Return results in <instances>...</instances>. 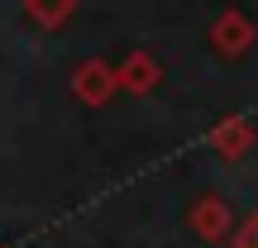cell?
I'll return each instance as SVG.
<instances>
[{"label":"cell","instance_id":"1","mask_svg":"<svg viewBox=\"0 0 258 248\" xmlns=\"http://www.w3.org/2000/svg\"><path fill=\"white\" fill-rule=\"evenodd\" d=\"M186 229H191L201 243H225L234 234V210L225 205V196L206 191V196H196L191 210H186Z\"/></svg>","mask_w":258,"mask_h":248},{"label":"cell","instance_id":"2","mask_svg":"<svg viewBox=\"0 0 258 248\" xmlns=\"http://www.w3.org/2000/svg\"><path fill=\"white\" fill-rule=\"evenodd\" d=\"M253 38H258V24L244 15V10H225V15L211 19V48L220 57H230V62H239V57L249 53Z\"/></svg>","mask_w":258,"mask_h":248},{"label":"cell","instance_id":"3","mask_svg":"<svg viewBox=\"0 0 258 248\" xmlns=\"http://www.w3.org/2000/svg\"><path fill=\"white\" fill-rule=\"evenodd\" d=\"M67 86H72V96L82 105H105L115 96V67L105 62V57H82V62L72 67V76H67Z\"/></svg>","mask_w":258,"mask_h":248},{"label":"cell","instance_id":"4","mask_svg":"<svg viewBox=\"0 0 258 248\" xmlns=\"http://www.w3.org/2000/svg\"><path fill=\"white\" fill-rule=\"evenodd\" d=\"M158 81H163V62L148 48H129L124 62L115 67V91H124V96H148V91H158Z\"/></svg>","mask_w":258,"mask_h":248},{"label":"cell","instance_id":"5","mask_svg":"<svg viewBox=\"0 0 258 248\" xmlns=\"http://www.w3.org/2000/svg\"><path fill=\"white\" fill-rule=\"evenodd\" d=\"M258 143V124L249 120V115H225V120H215V129H211V148L220 157H244L249 148Z\"/></svg>","mask_w":258,"mask_h":248},{"label":"cell","instance_id":"6","mask_svg":"<svg viewBox=\"0 0 258 248\" xmlns=\"http://www.w3.org/2000/svg\"><path fill=\"white\" fill-rule=\"evenodd\" d=\"M24 15L34 19L38 29H62L67 19L77 15V0H24Z\"/></svg>","mask_w":258,"mask_h":248},{"label":"cell","instance_id":"7","mask_svg":"<svg viewBox=\"0 0 258 248\" xmlns=\"http://www.w3.org/2000/svg\"><path fill=\"white\" fill-rule=\"evenodd\" d=\"M230 248H258V215H249L244 224H234V234H230Z\"/></svg>","mask_w":258,"mask_h":248}]
</instances>
